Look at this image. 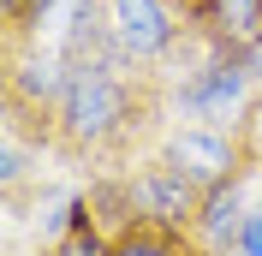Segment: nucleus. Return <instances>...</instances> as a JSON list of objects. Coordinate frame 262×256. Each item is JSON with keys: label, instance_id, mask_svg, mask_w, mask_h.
Listing matches in <instances>:
<instances>
[{"label": "nucleus", "instance_id": "9d476101", "mask_svg": "<svg viewBox=\"0 0 262 256\" xmlns=\"http://www.w3.org/2000/svg\"><path fill=\"white\" fill-rule=\"evenodd\" d=\"M232 137H238V161H245V173H262V90H256V101L238 113Z\"/></svg>", "mask_w": 262, "mask_h": 256}, {"label": "nucleus", "instance_id": "423d86ee", "mask_svg": "<svg viewBox=\"0 0 262 256\" xmlns=\"http://www.w3.org/2000/svg\"><path fill=\"white\" fill-rule=\"evenodd\" d=\"M191 24H196V36H203V48L250 54L262 42V0H203Z\"/></svg>", "mask_w": 262, "mask_h": 256}, {"label": "nucleus", "instance_id": "1a4fd4ad", "mask_svg": "<svg viewBox=\"0 0 262 256\" xmlns=\"http://www.w3.org/2000/svg\"><path fill=\"white\" fill-rule=\"evenodd\" d=\"M107 226L96 221V208H90V197H72V208H66L60 232H48V244H42V256H107Z\"/></svg>", "mask_w": 262, "mask_h": 256}, {"label": "nucleus", "instance_id": "f03ea898", "mask_svg": "<svg viewBox=\"0 0 262 256\" xmlns=\"http://www.w3.org/2000/svg\"><path fill=\"white\" fill-rule=\"evenodd\" d=\"M256 72H250V54H227V48H209L196 54L191 66H185V78L173 83V101H179L185 119H196V125H221L232 131L238 125V113L256 101Z\"/></svg>", "mask_w": 262, "mask_h": 256}, {"label": "nucleus", "instance_id": "20e7f679", "mask_svg": "<svg viewBox=\"0 0 262 256\" xmlns=\"http://www.w3.org/2000/svg\"><path fill=\"white\" fill-rule=\"evenodd\" d=\"M131 197H137V215H155V221L185 226V232H191L209 191L185 173L179 161H167L161 149H155V155H143L137 167H131Z\"/></svg>", "mask_w": 262, "mask_h": 256}, {"label": "nucleus", "instance_id": "9b49d317", "mask_svg": "<svg viewBox=\"0 0 262 256\" xmlns=\"http://www.w3.org/2000/svg\"><path fill=\"white\" fill-rule=\"evenodd\" d=\"M238 250H245V256H262V208H250V221H245V239H238Z\"/></svg>", "mask_w": 262, "mask_h": 256}, {"label": "nucleus", "instance_id": "7ed1b4c3", "mask_svg": "<svg viewBox=\"0 0 262 256\" xmlns=\"http://www.w3.org/2000/svg\"><path fill=\"white\" fill-rule=\"evenodd\" d=\"M101 6H107V24H114L119 48L137 66H155V72H161V66H173V60L191 66L196 54H209L203 36H196V24L173 6V0H101Z\"/></svg>", "mask_w": 262, "mask_h": 256}, {"label": "nucleus", "instance_id": "39448f33", "mask_svg": "<svg viewBox=\"0 0 262 256\" xmlns=\"http://www.w3.org/2000/svg\"><path fill=\"white\" fill-rule=\"evenodd\" d=\"M161 155L179 161L203 191H214V185H227V179L245 173V161H238V137L221 131V125H196V119L167 131V137H161Z\"/></svg>", "mask_w": 262, "mask_h": 256}, {"label": "nucleus", "instance_id": "f257e3e1", "mask_svg": "<svg viewBox=\"0 0 262 256\" xmlns=\"http://www.w3.org/2000/svg\"><path fill=\"white\" fill-rule=\"evenodd\" d=\"M167 72L137 66L125 48L101 60L72 66L66 96L54 108L48 155L96 167V173H131L143 155H155L167 137Z\"/></svg>", "mask_w": 262, "mask_h": 256}, {"label": "nucleus", "instance_id": "ddd939ff", "mask_svg": "<svg viewBox=\"0 0 262 256\" xmlns=\"http://www.w3.org/2000/svg\"><path fill=\"white\" fill-rule=\"evenodd\" d=\"M173 6H179L185 18H196V6H203V0H173Z\"/></svg>", "mask_w": 262, "mask_h": 256}, {"label": "nucleus", "instance_id": "f8f14e48", "mask_svg": "<svg viewBox=\"0 0 262 256\" xmlns=\"http://www.w3.org/2000/svg\"><path fill=\"white\" fill-rule=\"evenodd\" d=\"M250 72H256V83H262V42L250 48Z\"/></svg>", "mask_w": 262, "mask_h": 256}, {"label": "nucleus", "instance_id": "6e6552de", "mask_svg": "<svg viewBox=\"0 0 262 256\" xmlns=\"http://www.w3.org/2000/svg\"><path fill=\"white\" fill-rule=\"evenodd\" d=\"M107 256H209V250L185 226H167L155 215H131L114 239H107Z\"/></svg>", "mask_w": 262, "mask_h": 256}, {"label": "nucleus", "instance_id": "0eeeda50", "mask_svg": "<svg viewBox=\"0 0 262 256\" xmlns=\"http://www.w3.org/2000/svg\"><path fill=\"white\" fill-rule=\"evenodd\" d=\"M245 179H250V173L227 179V185H214V191L203 197V215H196L191 239L203 244L209 256L238 250V239H245V221H250V208H245Z\"/></svg>", "mask_w": 262, "mask_h": 256}]
</instances>
